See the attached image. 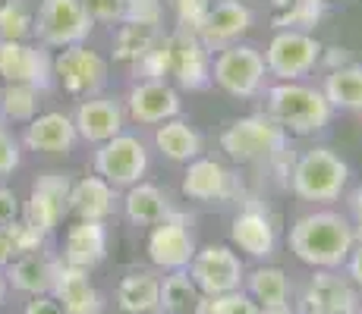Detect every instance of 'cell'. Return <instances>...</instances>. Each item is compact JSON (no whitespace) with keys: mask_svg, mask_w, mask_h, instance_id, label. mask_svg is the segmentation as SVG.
Returning <instances> with one entry per match:
<instances>
[{"mask_svg":"<svg viewBox=\"0 0 362 314\" xmlns=\"http://www.w3.org/2000/svg\"><path fill=\"white\" fill-rule=\"evenodd\" d=\"M19 142L32 155H69L76 148V142H79V135H76V126L69 114L45 110V114H38L35 120L23 126Z\"/></svg>","mask_w":362,"mask_h":314,"instance_id":"obj_18","label":"cell"},{"mask_svg":"<svg viewBox=\"0 0 362 314\" xmlns=\"http://www.w3.org/2000/svg\"><path fill=\"white\" fill-rule=\"evenodd\" d=\"M246 280V289L249 296L255 298V305H259L262 311L268 308H290V283H287V274H284L281 267H255L249 277H243Z\"/></svg>","mask_w":362,"mask_h":314,"instance_id":"obj_31","label":"cell"},{"mask_svg":"<svg viewBox=\"0 0 362 314\" xmlns=\"http://www.w3.org/2000/svg\"><path fill=\"white\" fill-rule=\"evenodd\" d=\"M0 82L4 85H35L41 92L54 88V54L38 41L0 38Z\"/></svg>","mask_w":362,"mask_h":314,"instance_id":"obj_8","label":"cell"},{"mask_svg":"<svg viewBox=\"0 0 362 314\" xmlns=\"http://www.w3.org/2000/svg\"><path fill=\"white\" fill-rule=\"evenodd\" d=\"M322 95L331 104V110H346V114L362 110V66L346 63L340 69H328Z\"/></svg>","mask_w":362,"mask_h":314,"instance_id":"obj_29","label":"cell"},{"mask_svg":"<svg viewBox=\"0 0 362 314\" xmlns=\"http://www.w3.org/2000/svg\"><path fill=\"white\" fill-rule=\"evenodd\" d=\"M167 51V76L177 79L180 88L186 92H202L211 85V51L199 41L196 32L177 29L164 38Z\"/></svg>","mask_w":362,"mask_h":314,"instance_id":"obj_12","label":"cell"},{"mask_svg":"<svg viewBox=\"0 0 362 314\" xmlns=\"http://www.w3.org/2000/svg\"><path fill=\"white\" fill-rule=\"evenodd\" d=\"M196 255V239H192L189 220L173 211L167 220L155 223L148 233V258L155 267L164 270H186V264Z\"/></svg>","mask_w":362,"mask_h":314,"instance_id":"obj_15","label":"cell"},{"mask_svg":"<svg viewBox=\"0 0 362 314\" xmlns=\"http://www.w3.org/2000/svg\"><path fill=\"white\" fill-rule=\"evenodd\" d=\"M296 314H359V292L337 270H315L299 292Z\"/></svg>","mask_w":362,"mask_h":314,"instance_id":"obj_14","label":"cell"},{"mask_svg":"<svg viewBox=\"0 0 362 314\" xmlns=\"http://www.w3.org/2000/svg\"><path fill=\"white\" fill-rule=\"evenodd\" d=\"M296 198L303 201H337L350 183V167L331 148H309L296 157L290 173Z\"/></svg>","mask_w":362,"mask_h":314,"instance_id":"obj_3","label":"cell"},{"mask_svg":"<svg viewBox=\"0 0 362 314\" xmlns=\"http://www.w3.org/2000/svg\"><path fill=\"white\" fill-rule=\"evenodd\" d=\"M328 13V0H290L287 10L277 13L274 25L277 29H293V32H315L318 23Z\"/></svg>","mask_w":362,"mask_h":314,"instance_id":"obj_34","label":"cell"},{"mask_svg":"<svg viewBox=\"0 0 362 314\" xmlns=\"http://www.w3.org/2000/svg\"><path fill=\"white\" fill-rule=\"evenodd\" d=\"M6 298H10V283H6V274H4V267H0V308L6 305Z\"/></svg>","mask_w":362,"mask_h":314,"instance_id":"obj_48","label":"cell"},{"mask_svg":"<svg viewBox=\"0 0 362 314\" xmlns=\"http://www.w3.org/2000/svg\"><path fill=\"white\" fill-rule=\"evenodd\" d=\"M82 6L88 10V16L95 23H123V10H127V0H82Z\"/></svg>","mask_w":362,"mask_h":314,"instance_id":"obj_41","label":"cell"},{"mask_svg":"<svg viewBox=\"0 0 362 314\" xmlns=\"http://www.w3.org/2000/svg\"><path fill=\"white\" fill-rule=\"evenodd\" d=\"M41 97L45 92L35 85H0V116L6 120V126H25L41 114Z\"/></svg>","mask_w":362,"mask_h":314,"instance_id":"obj_33","label":"cell"},{"mask_svg":"<svg viewBox=\"0 0 362 314\" xmlns=\"http://www.w3.org/2000/svg\"><path fill=\"white\" fill-rule=\"evenodd\" d=\"M262 314H293L290 308H268V311H262Z\"/></svg>","mask_w":362,"mask_h":314,"instance_id":"obj_49","label":"cell"},{"mask_svg":"<svg viewBox=\"0 0 362 314\" xmlns=\"http://www.w3.org/2000/svg\"><path fill=\"white\" fill-rule=\"evenodd\" d=\"M123 110H127V116L139 126H161L164 120L180 116L183 104H180L177 88L167 85L164 79H142L129 88L127 101H123Z\"/></svg>","mask_w":362,"mask_h":314,"instance_id":"obj_16","label":"cell"},{"mask_svg":"<svg viewBox=\"0 0 362 314\" xmlns=\"http://www.w3.org/2000/svg\"><path fill=\"white\" fill-rule=\"evenodd\" d=\"M356 233L350 217L337 211H315L290 227V251L315 270H337L346 264Z\"/></svg>","mask_w":362,"mask_h":314,"instance_id":"obj_1","label":"cell"},{"mask_svg":"<svg viewBox=\"0 0 362 314\" xmlns=\"http://www.w3.org/2000/svg\"><path fill=\"white\" fill-rule=\"evenodd\" d=\"M164 19V0H127V10H123V23L132 25H151L158 29Z\"/></svg>","mask_w":362,"mask_h":314,"instance_id":"obj_39","label":"cell"},{"mask_svg":"<svg viewBox=\"0 0 362 314\" xmlns=\"http://www.w3.org/2000/svg\"><path fill=\"white\" fill-rule=\"evenodd\" d=\"M23 314H64V308L54 302L51 292H45V296H29V302H25Z\"/></svg>","mask_w":362,"mask_h":314,"instance_id":"obj_43","label":"cell"},{"mask_svg":"<svg viewBox=\"0 0 362 314\" xmlns=\"http://www.w3.org/2000/svg\"><path fill=\"white\" fill-rule=\"evenodd\" d=\"M199 305L202 292L186 270H170V277L161 280V292H158L161 314H199Z\"/></svg>","mask_w":362,"mask_h":314,"instance_id":"obj_30","label":"cell"},{"mask_svg":"<svg viewBox=\"0 0 362 314\" xmlns=\"http://www.w3.org/2000/svg\"><path fill=\"white\" fill-rule=\"evenodd\" d=\"M107 258V227L101 220H76L64 236L60 261L69 267L92 270Z\"/></svg>","mask_w":362,"mask_h":314,"instance_id":"obj_21","label":"cell"},{"mask_svg":"<svg viewBox=\"0 0 362 314\" xmlns=\"http://www.w3.org/2000/svg\"><path fill=\"white\" fill-rule=\"evenodd\" d=\"M186 274L199 286L202 296H221V292H233L243 286V261L233 248L227 246H205L196 248L192 261L186 264Z\"/></svg>","mask_w":362,"mask_h":314,"instance_id":"obj_13","label":"cell"},{"mask_svg":"<svg viewBox=\"0 0 362 314\" xmlns=\"http://www.w3.org/2000/svg\"><path fill=\"white\" fill-rule=\"evenodd\" d=\"M161 280L151 270H132L117 286V305L123 314H155Z\"/></svg>","mask_w":362,"mask_h":314,"instance_id":"obj_28","label":"cell"},{"mask_svg":"<svg viewBox=\"0 0 362 314\" xmlns=\"http://www.w3.org/2000/svg\"><path fill=\"white\" fill-rule=\"evenodd\" d=\"M167 6L173 10V16H177V25L186 32H199L202 19L208 16V10H211V0H167Z\"/></svg>","mask_w":362,"mask_h":314,"instance_id":"obj_38","label":"cell"},{"mask_svg":"<svg viewBox=\"0 0 362 314\" xmlns=\"http://www.w3.org/2000/svg\"><path fill=\"white\" fill-rule=\"evenodd\" d=\"M155 145L167 160H173V164H189V160L202 157V135L186 120H180V116L164 120L158 126Z\"/></svg>","mask_w":362,"mask_h":314,"instance_id":"obj_27","label":"cell"},{"mask_svg":"<svg viewBox=\"0 0 362 314\" xmlns=\"http://www.w3.org/2000/svg\"><path fill=\"white\" fill-rule=\"evenodd\" d=\"M350 211H353V233H356V242H362V186L353 188L350 195Z\"/></svg>","mask_w":362,"mask_h":314,"instance_id":"obj_45","label":"cell"},{"mask_svg":"<svg viewBox=\"0 0 362 314\" xmlns=\"http://www.w3.org/2000/svg\"><path fill=\"white\" fill-rule=\"evenodd\" d=\"M264 54L249 44H227L211 60V82L230 97H252L264 85Z\"/></svg>","mask_w":362,"mask_h":314,"instance_id":"obj_7","label":"cell"},{"mask_svg":"<svg viewBox=\"0 0 362 314\" xmlns=\"http://www.w3.org/2000/svg\"><path fill=\"white\" fill-rule=\"evenodd\" d=\"M54 270H57V258L45 255V251H29V255H16L4 267L10 289L23 292V296H45L51 292Z\"/></svg>","mask_w":362,"mask_h":314,"instance_id":"obj_24","label":"cell"},{"mask_svg":"<svg viewBox=\"0 0 362 314\" xmlns=\"http://www.w3.org/2000/svg\"><path fill=\"white\" fill-rule=\"evenodd\" d=\"M322 60L328 63V69H340V66H346V63H353L346 47H325V51H322Z\"/></svg>","mask_w":362,"mask_h":314,"instance_id":"obj_46","label":"cell"},{"mask_svg":"<svg viewBox=\"0 0 362 314\" xmlns=\"http://www.w3.org/2000/svg\"><path fill=\"white\" fill-rule=\"evenodd\" d=\"M230 242L240 251H246L249 258H271L277 251V229H274V220L268 217V211L262 207H243L240 214L233 217V227H230Z\"/></svg>","mask_w":362,"mask_h":314,"instance_id":"obj_23","label":"cell"},{"mask_svg":"<svg viewBox=\"0 0 362 314\" xmlns=\"http://www.w3.org/2000/svg\"><path fill=\"white\" fill-rule=\"evenodd\" d=\"M161 41V29H151V25H132L120 23V29L114 35V60L136 66L151 47Z\"/></svg>","mask_w":362,"mask_h":314,"instance_id":"obj_32","label":"cell"},{"mask_svg":"<svg viewBox=\"0 0 362 314\" xmlns=\"http://www.w3.org/2000/svg\"><path fill=\"white\" fill-rule=\"evenodd\" d=\"M4 126H6V120H4V116H0V129H4Z\"/></svg>","mask_w":362,"mask_h":314,"instance_id":"obj_50","label":"cell"},{"mask_svg":"<svg viewBox=\"0 0 362 314\" xmlns=\"http://www.w3.org/2000/svg\"><path fill=\"white\" fill-rule=\"evenodd\" d=\"M123 211L139 227H155V223L170 217L173 207H170V198L155 183H136L123 195Z\"/></svg>","mask_w":362,"mask_h":314,"instance_id":"obj_26","label":"cell"},{"mask_svg":"<svg viewBox=\"0 0 362 314\" xmlns=\"http://www.w3.org/2000/svg\"><path fill=\"white\" fill-rule=\"evenodd\" d=\"M51 296L64 308V314H104V296L88 280V270L69 267L60 258H57V270H54Z\"/></svg>","mask_w":362,"mask_h":314,"instance_id":"obj_19","label":"cell"},{"mask_svg":"<svg viewBox=\"0 0 362 314\" xmlns=\"http://www.w3.org/2000/svg\"><path fill=\"white\" fill-rule=\"evenodd\" d=\"M95 173L107 179L114 188H129L142 183L145 170H148V151H145L142 138L120 132V135L107 138V142L95 145Z\"/></svg>","mask_w":362,"mask_h":314,"instance_id":"obj_11","label":"cell"},{"mask_svg":"<svg viewBox=\"0 0 362 314\" xmlns=\"http://www.w3.org/2000/svg\"><path fill=\"white\" fill-rule=\"evenodd\" d=\"M69 188H73L69 173H38L29 188V198L23 201V220L38 229L41 236H51L69 214Z\"/></svg>","mask_w":362,"mask_h":314,"instance_id":"obj_10","label":"cell"},{"mask_svg":"<svg viewBox=\"0 0 362 314\" xmlns=\"http://www.w3.org/2000/svg\"><path fill=\"white\" fill-rule=\"evenodd\" d=\"M73 126L76 135L88 145H101L107 138L120 135L127 126V110L117 97L107 95H92V97H79V107L73 110Z\"/></svg>","mask_w":362,"mask_h":314,"instance_id":"obj_17","label":"cell"},{"mask_svg":"<svg viewBox=\"0 0 362 314\" xmlns=\"http://www.w3.org/2000/svg\"><path fill=\"white\" fill-rule=\"evenodd\" d=\"M107 60L88 44H69L54 54V82L64 85V92L73 97L101 95L107 85Z\"/></svg>","mask_w":362,"mask_h":314,"instance_id":"obj_9","label":"cell"},{"mask_svg":"<svg viewBox=\"0 0 362 314\" xmlns=\"http://www.w3.org/2000/svg\"><path fill=\"white\" fill-rule=\"evenodd\" d=\"M95 29V19L82 6V0H41L35 10L32 38L47 51H60L69 44H86Z\"/></svg>","mask_w":362,"mask_h":314,"instance_id":"obj_5","label":"cell"},{"mask_svg":"<svg viewBox=\"0 0 362 314\" xmlns=\"http://www.w3.org/2000/svg\"><path fill=\"white\" fill-rule=\"evenodd\" d=\"M322 51L325 47L315 35L281 29L268 41L264 69H268V76H274L277 82H303V76H309L312 69L322 63Z\"/></svg>","mask_w":362,"mask_h":314,"instance_id":"obj_6","label":"cell"},{"mask_svg":"<svg viewBox=\"0 0 362 314\" xmlns=\"http://www.w3.org/2000/svg\"><path fill=\"white\" fill-rule=\"evenodd\" d=\"M6 229V236H10V242H13V251L16 255H29V251H41V246H45V239L47 236H41L35 227H29L23 217L19 220H13L10 227H4Z\"/></svg>","mask_w":362,"mask_h":314,"instance_id":"obj_40","label":"cell"},{"mask_svg":"<svg viewBox=\"0 0 362 314\" xmlns=\"http://www.w3.org/2000/svg\"><path fill=\"white\" fill-rule=\"evenodd\" d=\"M233 192H236L233 173L227 170L221 160H211V157L189 160V170H186V176H183V195L186 198L214 205V201H227Z\"/></svg>","mask_w":362,"mask_h":314,"instance_id":"obj_22","label":"cell"},{"mask_svg":"<svg viewBox=\"0 0 362 314\" xmlns=\"http://www.w3.org/2000/svg\"><path fill=\"white\" fill-rule=\"evenodd\" d=\"M199 314H262L255 298L243 289L221 292V296H202Z\"/></svg>","mask_w":362,"mask_h":314,"instance_id":"obj_36","label":"cell"},{"mask_svg":"<svg viewBox=\"0 0 362 314\" xmlns=\"http://www.w3.org/2000/svg\"><path fill=\"white\" fill-rule=\"evenodd\" d=\"M346 274H350L353 286L362 289V242H356L353 251H350V258H346Z\"/></svg>","mask_w":362,"mask_h":314,"instance_id":"obj_44","label":"cell"},{"mask_svg":"<svg viewBox=\"0 0 362 314\" xmlns=\"http://www.w3.org/2000/svg\"><path fill=\"white\" fill-rule=\"evenodd\" d=\"M23 142H19V135H13L10 126H4L0 129V183L4 179H10L13 173L23 167Z\"/></svg>","mask_w":362,"mask_h":314,"instance_id":"obj_37","label":"cell"},{"mask_svg":"<svg viewBox=\"0 0 362 314\" xmlns=\"http://www.w3.org/2000/svg\"><path fill=\"white\" fill-rule=\"evenodd\" d=\"M19 217H23V201L10 186L0 183V227H10Z\"/></svg>","mask_w":362,"mask_h":314,"instance_id":"obj_42","label":"cell"},{"mask_svg":"<svg viewBox=\"0 0 362 314\" xmlns=\"http://www.w3.org/2000/svg\"><path fill=\"white\" fill-rule=\"evenodd\" d=\"M268 116L287 135H315L331 123L334 110L322 88L305 82H274L268 88Z\"/></svg>","mask_w":362,"mask_h":314,"instance_id":"obj_2","label":"cell"},{"mask_svg":"<svg viewBox=\"0 0 362 314\" xmlns=\"http://www.w3.org/2000/svg\"><path fill=\"white\" fill-rule=\"evenodd\" d=\"M35 10L25 0H4L0 4V38L4 41H32Z\"/></svg>","mask_w":362,"mask_h":314,"instance_id":"obj_35","label":"cell"},{"mask_svg":"<svg viewBox=\"0 0 362 314\" xmlns=\"http://www.w3.org/2000/svg\"><path fill=\"white\" fill-rule=\"evenodd\" d=\"M13 258H16V251H13V242H10V236H6V229L0 227V267H6Z\"/></svg>","mask_w":362,"mask_h":314,"instance_id":"obj_47","label":"cell"},{"mask_svg":"<svg viewBox=\"0 0 362 314\" xmlns=\"http://www.w3.org/2000/svg\"><path fill=\"white\" fill-rule=\"evenodd\" d=\"M249 29H252V10L240 0H221V4H211V10L202 19L196 35L208 51H224L227 44L240 41V35H246Z\"/></svg>","mask_w":362,"mask_h":314,"instance_id":"obj_20","label":"cell"},{"mask_svg":"<svg viewBox=\"0 0 362 314\" xmlns=\"http://www.w3.org/2000/svg\"><path fill=\"white\" fill-rule=\"evenodd\" d=\"M221 148L230 160L252 164V160H271L287 151V132L281 129L268 114L240 116L221 132Z\"/></svg>","mask_w":362,"mask_h":314,"instance_id":"obj_4","label":"cell"},{"mask_svg":"<svg viewBox=\"0 0 362 314\" xmlns=\"http://www.w3.org/2000/svg\"><path fill=\"white\" fill-rule=\"evenodd\" d=\"M117 207V188L101 179L98 173L95 176H82L76 179L73 188H69V214L76 220H107Z\"/></svg>","mask_w":362,"mask_h":314,"instance_id":"obj_25","label":"cell"}]
</instances>
